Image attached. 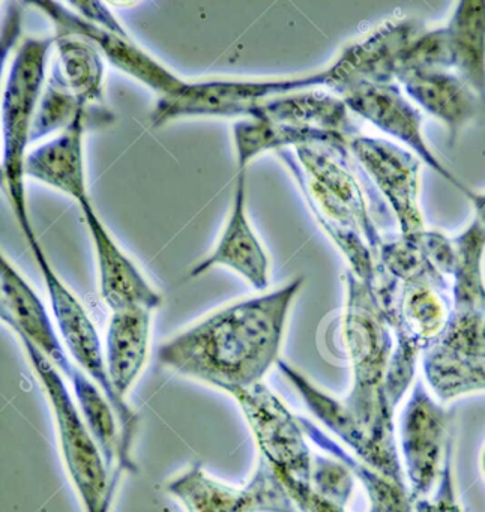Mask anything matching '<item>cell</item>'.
<instances>
[{
	"mask_svg": "<svg viewBox=\"0 0 485 512\" xmlns=\"http://www.w3.org/2000/svg\"><path fill=\"white\" fill-rule=\"evenodd\" d=\"M151 313L143 308L116 311L107 329L106 365L113 388L125 398L139 379L149 353Z\"/></svg>",
	"mask_w": 485,
	"mask_h": 512,
	"instance_id": "20",
	"label": "cell"
},
{
	"mask_svg": "<svg viewBox=\"0 0 485 512\" xmlns=\"http://www.w3.org/2000/svg\"><path fill=\"white\" fill-rule=\"evenodd\" d=\"M32 256L37 262L38 269L43 274L52 304L53 316L56 326L61 332L62 340L74 361L80 368L100 386L101 391L109 400L110 406L115 410L121 430L122 442V470L136 473L137 466L131 457L134 439H136L139 416L128 406L125 398L119 397L113 388L112 380L107 373L106 355L101 347L100 335L92 323L91 317L86 313L85 307L76 295L68 289L67 284L59 278L49 259L44 254L38 238L28 241Z\"/></svg>",
	"mask_w": 485,
	"mask_h": 512,
	"instance_id": "5",
	"label": "cell"
},
{
	"mask_svg": "<svg viewBox=\"0 0 485 512\" xmlns=\"http://www.w3.org/2000/svg\"><path fill=\"white\" fill-rule=\"evenodd\" d=\"M347 149L391 209L398 233L416 236L424 232L427 226L419 203L422 161L397 143L364 134L352 137Z\"/></svg>",
	"mask_w": 485,
	"mask_h": 512,
	"instance_id": "8",
	"label": "cell"
},
{
	"mask_svg": "<svg viewBox=\"0 0 485 512\" xmlns=\"http://www.w3.org/2000/svg\"><path fill=\"white\" fill-rule=\"evenodd\" d=\"M451 416L433 397L424 380L416 379L400 418L401 464L412 502L436 490L446 454L454 445Z\"/></svg>",
	"mask_w": 485,
	"mask_h": 512,
	"instance_id": "7",
	"label": "cell"
},
{
	"mask_svg": "<svg viewBox=\"0 0 485 512\" xmlns=\"http://www.w3.org/2000/svg\"><path fill=\"white\" fill-rule=\"evenodd\" d=\"M253 431L260 457L265 458L281 478L311 485L314 454L304 430L286 404L265 385L233 392Z\"/></svg>",
	"mask_w": 485,
	"mask_h": 512,
	"instance_id": "9",
	"label": "cell"
},
{
	"mask_svg": "<svg viewBox=\"0 0 485 512\" xmlns=\"http://www.w3.org/2000/svg\"><path fill=\"white\" fill-rule=\"evenodd\" d=\"M445 28L452 71L485 109V0L458 2Z\"/></svg>",
	"mask_w": 485,
	"mask_h": 512,
	"instance_id": "21",
	"label": "cell"
},
{
	"mask_svg": "<svg viewBox=\"0 0 485 512\" xmlns=\"http://www.w3.org/2000/svg\"><path fill=\"white\" fill-rule=\"evenodd\" d=\"M343 101L356 118L364 119L371 125L397 140L403 148L409 149L422 164L430 167L461 193L467 190L436 157L424 136V116L421 110L409 100L397 82L365 83L356 86L343 95Z\"/></svg>",
	"mask_w": 485,
	"mask_h": 512,
	"instance_id": "13",
	"label": "cell"
},
{
	"mask_svg": "<svg viewBox=\"0 0 485 512\" xmlns=\"http://www.w3.org/2000/svg\"><path fill=\"white\" fill-rule=\"evenodd\" d=\"M55 41L56 37L23 41L11 64L2 101V181L26 241L37 235L26 199L25 160Z\"/></svg>",
	"mask_w": 485,
	"mask_h": 512,
	"instance_id": "3",
	"label": "cell"
},
{
	"mask_svg": "<svg viewBox=\"0 0 485 512\" xmlns=\"http://www.w3.org/2000/svg\"><path fill=\"white\" fill-rule=\"evenodd\" d=\"M278 370L289 380L290 385L301 395L307 409L341 440L344 448L349 449L356 458L364 461L368 466L383 473L388 478L394 479L398 484L407 485L406 476L403 472L401 458L397 455L388 454L383 451L361 427L355 416L347 409L344 401L329 395L319 386L314 385L308 377L299 373L292 365L284 362L283 359L277 362Z\"/></svg>",
	"mask_w": 485,
	"mask_h": 512,
	"instance_id": "15",
	"label": "cell"
},
{
	"mask_svg": "<svg viewBox=\"0 0 485 512\" xmlns=\"http://www.w3.org/2000/svg\"><path fill=\"white\" fill-rule=\"evenodd\" d=\"M215 266L232 269L260 292L268 289L271 263L248 218L245 172L236 176L232 206L221 238L212 253L194 266L190 277H200Z\"/></svg>",
	"mask_w": 485,
	"mask_h": 512,
	"instance_id": "17",
	"label": "cell"
},
{
	"mask_svg": "<svg viewBox=\"0 0 485 512\" xmlns=\"http://www.w3.org/2000/svg\"><path fill=\"white\" fill-rule=\"evenodd\" d=\"M308 89H326L325 70L284 79H211L188 82L179 94L158 100L151 115L160 127L178 118L248 119L259 104L271 98Z\"/></svg>",
	"mask_w": 485,
	"mask_h": 512,
	"instance_id": "6",
	"label": "cell"
},
{
	"mask_svg": "<svg viewBox=\"0 0 485 512\" xmlns=\"http://www.w3.org/2000/svg\"><path fill=\"white\" fill-rule=\"evenodd\" d=\"M311 487L325 499L346 506L355 490V476L337 458L314 455Z\"/></svg>",
	"mask_w": 485,
	"mask_h": 512,
	"instance_id": "31",
	"label": "cell"
},
{
	"mask_svg": "<svg viewBox=\"0 0 485 512\" xmlns=\"http://www.w3.org/2000/svg\"><path fill=\"white\" fill-rule=\"evenodd\" d=\"M167 491L187 512H301L263 457L244 487L215 481L200 464H193L167 484Z\"/></svg>",
	"mask_w": 485,
	"mask_h": 512,
	"instance_id": "10",
	"label": "cell"
},
{
	"mask_svg": "<svg viewBox=\"0 0 485 512\" xmlns=\"http://www.w3.org/2000/svg\"><path fill=\"white\" fill-rule=\"evenodd\" d=\"M236 164L238 173L245 172L248 164L263 152H280L299 146L325 145L335 149H347L349 139L314 130V128L296 127L283 122L265 121V119H241L233 125Z\"/></svg>",
	"mask_w": 485,
	"mask_h": 512,
	"instance_id": "22",
	"label": "cell"
},
{
	"mask_svg": "<svg viewBox=\"0 0 485 512\" xmlns=\"http://www.w3.org/2000/svg\"><path fill=\"white\" fill-rule=\"evenodd\" d=\"M413 506H415V512H461L457 488H455L454 445L446 454L445 466L436 490L427 499L413 503Z\"/></svg>",
	"mask_w": 485,
	"mask_h": 512,
	"instance_id": "32",
	"label": "cell"
},
{
	"mask_svg": "<svg viewBox=\"0 0 485 512\" xmlns=\"http://www.w3.org/2000/svg\"><path fill=\"white\" fill-rule=\"evenodd\" d=\"M280 479L286 490L289 491L296 508L301 512H347L346 506L325 499L311 485L301 484V482L281 478V476Z\"/></svg>",
	"mask_w": 485,
	"mask_h": 512,
	"instance_id": "33",
	"label": "cell"
},
{
	"mask_svg": "<svg viewBox=\"0 0 485 512\" xmlns=\"http://www.w3.org/2000/svg\"><path fill=\"white\" fill-rule=\"evenodd\" d=\"M298 421L307 439L328 452L331 457L341 461L353 473L355 479L361 482L370 502L368 511L415 512L407 485L398 484L394 479L377 472L376 469L356 458L349 449L344 448L305 416L298 415Z\"/></svg>",
	"mask_w": 485,
	"mask_h": 512,
	"instance_id": "24",
	"label": "cell"
},
{
	"mask_svg": "<svg viewBox=\"0 0 485 512\" xmlns=\"http://www.w3.org/2000/svg\"><path fill=\"white\" fill-rule=\"evenodd\" d=\"M20 341L49 398L58 425L62 457L85 512H110L119 478L107 466L58 368L31 341L26 338Z\"/></svg>",
	"mask_w": 485,
	"mask_h": 512,
	"instance_id": "4",
	"label": "cell"
},
{
	"mask_svg": "<svg viewBox=\"0 0 485 512\" xmlns=\"http://www.w3.org/2000/svg\"><path fill=\"white\" fill-rule=\"evenodd\" d=\"M305 278L214 311L167 341L158 361L232 395L263 383L280 361L287 319Z\"/></svg>",
	"mask_w": 485,
	"mask_h": 512,
	"instance_id": "1",
	"label": "cell"
},
{
	"mask_svg": "<svg viewBox=\"0 0 485 512\" xmlns=\"http://www.w3.org/2000/svg\"><path fill=\"white\" fill-rule=\"evenodd\" d=\"M463 194L469 200L473 212H475L473 220L478 221L482 229L485 230V191H472L470 188H467Z\"/></svg>",
	"mask_w": 485,
	"mask_h": 512,
	"instance_id": "34",
	"label": "cell"
},
{
	"mask_svg": "<svg viewBox=\"0 0 485 512\" xmlns=\"http://www.w3.org/2000/svg\"><path fill=\"white\" fill-rule=\"evenodd\" d=\"M31 7L43 11L52 20L56 37H76L88 41L113 67L158 92L161 98L173 97L187 86V80L167 70L161 62L137 46L128 32L118 34L106 31L58 2H32Z\"/></svg>",
	"mask_w": 485,
	"mask_h": 512,
	"instance_id": "12",
	"label": "cell"
},
{
	"mask_svg": "<svg viewBox=\"0 0 485 512\" xmlns=\"http://www.w3.org/2000/svg\"><path fill=\"white\" fill-rule=\"evenodd\" d=\"M382 274L398 283H428L451 292V281L437 271L416 236H391L383 241L377 253V275Z\"/></svg>",
	"mask_w": 485,
	"mask_h": 512,
	"instance_id": "27",
	"label": "cell"
},
{
	"mask_svg": "<svg viewBox=\"0 0 485 512\" xmlns=\"http://www.w3.org/2000/svg\"><path fill=\"white\" fill-rule=\"evenodd\" d=\"M415 70L452 71L451 52H449L445 26L434 29L425 28L404 50L397 76L400 73Z\"/></svg>",
	"mask_w": 485,
	"mask_h": 512,
	"instance_id": "29",
	"label": "cell"
},
{
	"mask_svg": "<svg viewBox=\"0 0 485 512\" xmlns=\"http://www.w3.org/2000/svg\"><path fill=\"white\" fill-rule=\"evenodd\" d=\"M424 29L418 20H389L365 37L347 44L337 58L323 68L326 91L341 98L365 83L395 82L404 50Z\"/></svg>",
	"mask_w": 485,
	"mask_h": 512,
	"instance_id": "11",
	"label": "cell"
},
{
	"mask_svg": "<svg viewBox=\"0 0 485 512\" xmlns=\"http://www.w3.org/2000/svg\"><path fill=\"white\" fill-rule=\"evenodd\" d=\"M97 109V107H92ZM83 106L77 98L56 86L46 82L34 125H32L31 145L50 136L59 134L73 124L74 119L86 110H92Z\"/></svg>",
	"mask_w": 485,
	"mask_h": 512,
	"instance_id": "28",
	"label": "cell"
},
{
	"mask_svg": "<svg viewBox=\"0 0 485 512\" xmlns=\"http://www.w3.org/2000/svg\"><path fill=\"white\" fill-rule=\"evenodd\" d=\"M344 286L346 299L338 332L352 368V386L344 404L383 451L400 457L395 440V410L386 395L394 332L374 287L362 283L350 271L344 275Z\"/></svg>",
	"mask_w": 485,
	"mask_h": 512,
	"instance_id": "2",
	"label": "cell"
},
{
	"mask_svg": "<svg viewBox=\"0 0 485 512\" xmlns=\"http://www.w3.org/2000/svg\"><path fill=\"white\" fill-rule=\"evenodd\" d=\"M455 248L451 278L452 311H485V230L476 220L452 238Z\"/></svg>",
	"mask_w": 485,
	"mask_h": 512,
	"instance_id": "26",
	"label": "cell"
},
{
	"mask_svg": "<svg viewBox=\"0 0 485 512\" xmlns=\"http://www.w3.org/2000/svg\"><path fill=\"white\" fill-rule=\"evenodd\" d=\"M395 82L419 110L445 125L451 143L484 107L475 92L451 70L406 71L398 74Z\"/></svg>",
	"mask_w": 485,
	"mask_h": 512,
	"instance_id": "18",
	"label": "cell"
},
{
	"mask_svg": "<svg viewBox=\"0 0 485 512\" xmlns=\"http://www.w3.org/2000/svg\"><path fill=\"white\" fill-rule=\"evenodd\" d=\"M113 115L106 107L80 113L70 127L56 134L49 142L28 152L25 160V178L35 179L67 194L77 203L91 199L86 184L83 137L92 122L100 127L110 124Z\"/></svg>",
	"mask_w": 485,
	"mask_h": 512,
	"instance_id": "14",
	"label": "cell"
},
{
	"mask_svg": "<svg viewBox=\"0 0 485 512\" xmlns=\"http://www.w3.org/2000/svg\"><path fill=\"white\" fill-rule=\"evenodd\" d=\"M421 365L425 385L442 404L485 392L484 359L469 358L436 343L422 355Z\"/></svg>",
	"mask_w": 485,
	"mask_h": 512,
	"instance_id": "25",
	"label": "cell"
},
{
	"mask_svg": "<svg viewBox=\"0 0 485 512\" xmlns=\"http://www.w3.org/2000/svg\"><path fill=\"white\" fill-rule=\"evenodd\" d=\"M248 119L283 122L352 139L361 134L343 98L323 89L292 92L263 101Z\"/></svg>",
	"mask_w": 485,
	"mask_h": 512,
	"instance_id": "19",
	"label": "cell"
},
{
	"mask_svg": "<svg viewBox=\"0 0 485 512\" xmlns=\"http://www.w3.org/2000/svg\"><path fill=\"white\" fill-rule=\"evenodd\" d=\"M481 470H482V476H484V479H485V446H484V449H482V454H481Z\"/></svg>",
	"mask_w": 485,
	"mask_h": 512,
	"instance_id": "35",
	"label": "cell"
},
{
	"mask_svg": "<svg viewBox=\"0 0 485 512\" xmlns=\"http://www.w3.org/2000/svg\"><path fill=\"white\" fill-rule=\"evenodd\" d=\"M103 82V56L91 43L76 37H56L55 58L47 83L92 109L103 104Z\"/></svg>",
	"mask_w": 485,
	"mask_h": 512,
	"instance_id": "23",
	"label": "cell"
},
{
	"mask_svg": "<svg viewBox=\"0 0 485 512\" xmlns=\"http://www.w3.org/2000/svg\"><path fill=\"white\" fill-rule=\"evenodd\" d=\"M439 344L485 361V311H452Z\"/></svg>",
	"mask_w": 485,
	"mask_h": 512,
	"instance_id": "30",
	"label": "cell"
},
{
	"mask_svg": "<svg viewBox=\"0 0 485 512\" xmlns=\"http://www.w3.org/2000/svg\"><path fill=\"white\" fill-rule=\"evenodd\" d=\"M86 226L91 233L100 275V293L107 307L116 311H154L163 304V296L148 283L136 263L121 250L98 217L91 199L80 203Z\"/></svg>",
	"mask_w": 485,
	"mask_h": 512,
	"instance_id": "16",
	"label": "cell"
}]
</instances>
